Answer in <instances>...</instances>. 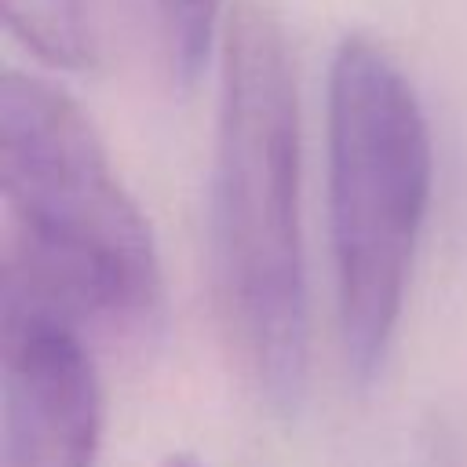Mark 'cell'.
Returning a JSON list of instances; mask_svg holds the SVG:
<instances>
[{
	"mask_svg": "<svg viewBox=\"0 0 467 467\" xmlns=\"http://www.w3.org/2000/svg\"><path fill=\"white\" fill-rule=\"evenodd\" d=\"M208 244L226 343L255 394L288 416L306 387L299 95L285 29L259 0L223 26Z\"/></svg>",
	"mask_w": 467,
	"mask_h": 467,
	"instance_id": "1",
	"label": "cell"
},
{
	"mask_svg": "<svg viewBox=\"0 0 467 467\" xmlns=\"http://www.w3.org/2000/svg\"><path fill=\"white\" fill-rule=\"evenodd\" d=\"M4 292L69 321L146 332L164 310L153 230L117 179L84 109L55 84L4 73Z\"/></svg>",
	"mask_w": 467,
	"mask_h": 467,
	"instance_id": "2",
	"label": "cell"
},
{
	"mask_svg": "<svg viewBox=\"0 0 467 467\" xmlns=\"http://www.w3.org/2000/svg\"><path fill=\"white\" fill-rule=\"evenodd\" d=\"M434 186L423 102L387 47L347 36L328 66V219L339 332L368 383L394 339Z\"/></svg>",
	"mask_w": 467,
	"mask_h": 467,
	"instance_id": "3",
	"label": "cell"
},
{
	"mask_svg": "<svg viewBox=\"0 0 467 467\" xmlns=\"http://www.w3.org/2000/svg\"><path fill=\"white\" fill-rule=\"evenodd\" d=\"M102 438V387L84 328L4 292L0 467H91Z\"/></svg>",
	"mask_w": 467,
	"mask_h": 467,
	"instance_id": "4",
	"label": "cell"
},
{
	"mask_svg": "<svg viewBox=\"0 0 467 467\" xmlns=\"http://www.w3.org/2000/svg\"><path fill=\"white\" fill-rule=\"evenodd\" d=\"M226 0H139L153 58L175 91H190L212 55Z\"/></svg>",
	"mask_w": 467,
	"mask_h": 467,
	"instance_id": "5",
	"label": "cell"
},
{
	"mask_svg": "<svg viewBox=\"0 0 467 467\" xmlns=\"http://www.w3.org/2000/svg\"><path fill=\"white\" fill-rule=\"evenodd\" d=\"M4 22L51 69L84 73L95 66V33L84 0H4Z\"/></svg>",
	"mask_w": 467,
	"mask_h": 467,
	"instance_id": "6",
	"label": "cell"
},
{
	"mask_svg": "<svg viewBox=\"0 0 467 467\" xmlns=\"http://www.w3.org/2000/svg\"><path fill=\"white\" fill-rule=\"evenodd\" d=\"M164 467H204L197 456H190V452H171L168 460H164Z\"/></svg>",
	"mask_w": 467,
	"mask_h": 467,
	"instance_id": "7",
	"label": "cell"
}]
</instances>
